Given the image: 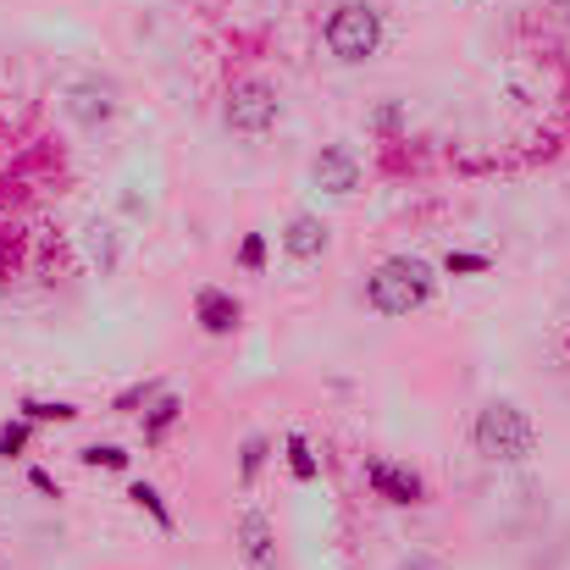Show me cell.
Listing matches in <instances>:
<instances>
[{"instance_id":"obj_1","label":"cell","mask_w":570,"mask_h":570,"mask_svg":"<svg viewBox=\"0 0 570 570\" xmlns=\"http://www.w3.org/2000/svg\"><path fill=\"white\" fill-rule=\"evenodd\" d=\"M432 283L438 277H432V266L421 255H393L366 277V299H372L377 316H410V311H421L432 299Z\"/></svg>"},{"instance_id":"obj_2","label":"cell","mask_w":570,"mask_h":570,"mask_svg":"<svg viewBox=\"0 0 570 570\" xmlns=\"http://www.w3.org/2000/svg\"><path fill=\"white\" fill-rule=\"evenodd\" d=\"M471 438H476V454H488V460H499V465H515V460H527V454L538 449V426H532V415H527L521 404H510V399L482 404Z\"/></svg>"},{"instance_id":"obj_3","label":"cell","mask_w":570,"mask_h":570,"mask_svg":"<svg viewBox=\"0 0 570 570\" xmlns=\"http://www.w3.org/2000/svg\"><path fill=\"white\" fill-rule=\"evenodd\" d=\"M377 45H382L377 6L350 0V6H338V11L327 17V50H333L338 61H366V56H377Z\"/></svg>"},{"instance_id":"obj_4","label":"cell","mask_w":570,"mask_h":570,"mask_svg":"<svg viewBox=\"0 0 570 570\" xmlns=\"http://www.w3.org/2000/svg\"><path fill=\"white\" fill-rule=\"evenodd\" d=\"M227 128L233 134H244V139H255V134H266L272 122H277V89L272 83H261V78H238L233 89H227Z\"/></svg>"},{"instance_id":"obj_5","label":"cell","mask_w":570,"mask_h":570,"mask_svg":"<svg viewBox=\"0 0 570 570\" xmlns=\"http://www.w3.org/2000/svg\"><path fill=\"white\" fill-rule=\"evenodd\" d=\"M311 184L322 194H355L361 189V161H355V150H344V145L322 150V156L311 161Z\"/></svg>"},{"instance_id":"obj_6","label":"cell","mask_w":570,"mask_h":570,"mask_svg":"<svg viewBox=\"0 0 570 570\" xmlns=\"http://www.w3.org/2000/svg\"><path fill=\"white\" fill-rule=\"evenodd\" d=\"M366 482H372V493L387 499V504H421V476L410 471V465H393V460H366Z\"/></svg>"},{"instance_id":"obj_7","label":"cell","mask_w":570,"mask_h":570,"mask_svg":"<svg viewBox=\"0 0 570 570\" xmlns=\"http://www.w3.org/2000/svg\"><path fill=\"white\" fill-rule=\"evenodd\" d=\"M238 554L249 570H277V538H272V521L261 510L238 515Z\"/></svg>"},{"instance_id":"obj_8","label":"cell","mask_w":570,"mask_h":570,"mask_svg":"<svg viewBox=\"0 0 570 570\" xmlns=\"http://www.w3.org/2000/svg\"><path fill=\"white\" fill-rule=\"evenodd\" d=\"M238 316H244V311H238V299H233L227 288H199V294H194V322H199L210 338H227V333L238 327Z\"/></svg>"},{"instance_id":"obj_9","label":"cell","mask_w":570,"mask_h":570,"mask_svg":"<svg viewBox=\"0 0 570 570\" xmlns=\"http://www.w3.org/2000/svg\"><path fill=\"white\" fill-rule=\"evenodd\" d=\"M111 111H117V106H111V89H106V83H72V89H67V117H72L78 128H100Z\"/></svg>"},{"instance_id":"obj_10","label":"cell","mask_w":570,"mask_h":570,"mask_svg":"<svg viewBox=\"0 0 570 570\" xmlns=\"http://www.w3.org/2000/svg\"><path fill=\"white\" fill-rule=\"evenodd\" d=\"M283 249H288V261H322L327 255V222L322 216H294L283 227Z\"/></svg>"},{"instance_id":"obj_11","label":"cell","mask_w":570,"mask_h":570,"mask_svg":"<svg viewBox=\"0 0 570 570\" xmlns=\"http://www.w3.org/2000/svg\"><path fill=\"white\" fill-rule=\"evenodd\" d=\"M83 249H89V266H95L100 277H111L117 261H122V238H117L111 222H89V227H83Z\"/></svg>"},{"instance_id":"obj_12","label":"cell","mask_w":570,"mask_h":570,"mask_svg":"<svg viewBox=\"0 0 570 570\" xmlns=\"http://www.w3.org/2000/svg\"><path fill=\"white\" fill-rule=\"evenodd\" d=\"M178 415H184V399H178V393H161V399L150 404V421H145V438H150V443H161V438H167V426H173Z\"/></svg>"},{"instance_id":"obj_13","label":"cell","mask_w":570,"mask_h":570,"mask_svg":"<svg viewBox=\"0 0 570 570\" xmlns=\"http://www.w3.org/2000/svg\"><path fill=\"white\" fill-rule=\"evenodd\" d=\"M288 471H294L299 482H316V454H311V443H305L299 432H288Z\"/></svg>"},{"instance_id":"obj_14","label":"cell","mask_w":570,"mask_h":570,"mask_svg":"<svg viewBox=\"0 0 570 570\" xmlns=\"http://www.w3.org/2000/svg\"><path fill=\"white\" fill-rule=\"evenodd\" d=\"M134 504H139V510H150L161 532H173V510H167V499H161L150 482H134Z\"/></svg>"},{"instance_id":"obj_15","label":"cell","mask_w":570,"mask_h":570,"mask_svg":"<svg viewBox=\"0 0 570 570\" xmlns=\"http://www.w3.org/2000/svg\"><path fill=\"white\" fill-rule=\"evenodd\" d=\"M22 421H78V410L72 404H45V399H22Z\"/></svg>"},{"instance_id":"obj_16","label":"cell","mask_w":570,"mask_h":570,"mask_svg":"<svg viewBox=\"0 0 570 570\" xmlns=\"http://www.w3.org/2000/svg\"><path fill=\"white\" fill-rule=\"evenodd\" d=\"M261 460H266V438H261V432H249V438H244V454H238V476H244V488L255 482Z\"/></svg>"},{"instance_id":"obj_17","label":"cell","mask_w":570,"mask_h":570,"mask_svg":"<svg viewBox=\"0 0 570 570\" xmlns=\"http://www.w3.org/2000/svg\"><path fill=\"white\" fill-rule=\"evenodd\" d=\"M443 272H449V277H465V272H488V255H471V249H449V255H443Z\"/></svg>"},{"instance_id":"obj_18","label":"cell","mask_w":570,"mask_h":570,"mask_svg":"<svg viewBox=\"0 0 570 570\" xmlns=\"http://www.w3.org/2000/svg\"><path fill=\"white\" fill-rule=\"evenodd\" d=\"M83 465H106V471H122V465H128V454H122L117 443H95V449H83Z\"/></svg>"},{"instance_id":"obj_19","label":"cell","mask_w":570,"mask_h":570,"mask_svg":"<svg viewBox=\"0 0 570 570\" xmlns=\"http://www.w3.org/2000/svg\"><path fill=\"white\" fill-rule=\"evenodd\" d=\"M28 449V421H6L0 426V454L11 460V454H22Z\"/></svg>"},{"instance_id":"obj_20","label":"cell","mask_w":570,"mask_h":570,"mask_svg":"<svg viewBox=\"0 0 570 570\" xmlns=\"http://www.w3.org/2000/svg\"><path fill=\"white\" fill-rule=\"evenodd\" d=\"M238 261H244L249 272H261V261H266V238H261V233H249V238H244V249H238Z\"/></svg>"},{"instance_id":"obj_21","label":"cell","mask_w":570,"mask_h":570,"mask_svg":"<svg viewBox=\"0 0 570 570\" xmlns=\"http://www.w3.org/2000/svg\"><path fill=\"white\" fill-rule=\"evenodd\" d=\"M150 393H161V382H139V387H128V393L117 399V410H134V404H145Z\"/></svg>"},{"instance_id":"obj_22","label":"cell","mask_w":570,"mask_h":570,"mask_svg":"<svg viewBox=\"0 0 570 570\" xmlns=\"http://www.w3.org/2000/svg\"><path fill=\"white\" fill-rule=\"evenodd\" d=\"M393 570H432V566H426V560H399Z\"/></svg>"}]
</instances>
